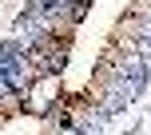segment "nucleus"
I'll return each mask as SVG.
<instances>
[{
    "instance_id": "f257e3e1",
    "label": "nucleus",
    "mask_w": 151,
    "mask_h": 135,
    "mask_svg": "<svg viewBox=\"0 0 151 135\" xmlns=\"http://www.w3.org/2000/svg\"><path fill=\"white\" fill-rule=\"evenodd\" d=\"M119 75L143 83V80H147V68H143V60H119Z\"/></svg>"
},
{
    "instance_id": "f03ea898",
    "label": "nucleus",
    "mask_w": 151,
    "mask_h": 135,
    "mask_svg": "<svg viewBox=\"0 0 151 135\" xmlns=\"http://www.w3.org/2000/svg\"><path fill=\"white\" fill-rule=\"evenodd\" d=\"M104 115H107V111L88 115V119H83V127H80V135H99V131H104Z\"/></svg>"
},
{
    "instance_id": "7ed1b4c3",
    "label": "nucleus",
    "mask_w": 151,
    "mask_h": 135,
    "mask_svg": "<svg viewBox=\"0 0 151 135\" xmlns=\"http://www.w3.org/2000/svg\"><path fill=\"white\" fill-rule=\"evenodd\" d=\"M135 40L143 44V56L151 60V24H143V28H135Z\"/></svg>"
},
{
    "instance_id": "20e7f679",
    "label": "nucleus",
    "mask_w": 151,
    "mask_h": 135,
    "mask_svg": "<svg viewBox=\"0 0 151 135\" xmlns=\"http://www.w3.org/2000/svg\"><path fill=\"white\" fill-rule=\"evenodd\" d=\"M56 135H80V131H76V127H68V123H64V127L56 131Z\"/></svg>"
}]
</instances>
